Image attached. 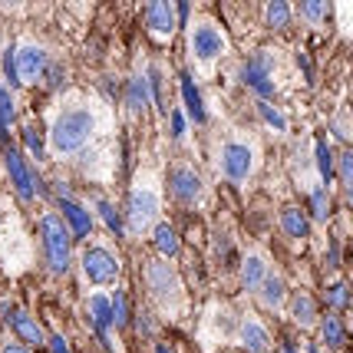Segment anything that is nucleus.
<instances>
[{"label": "nucleus", "mask_w": 353, "mask_h": 353, "mask_svg": "<svg viewBox=\"0 0 353 353\" xmlns=\"http://www.w3.org/2000/svg\"><path fill=\"white\" fill-rule=\"evenodd\" d=\"M92 136H96V112L92 109H63L50 125V149L57 159H70V155L83 152Z\"/></svg>", "instance_id": "nucleus-1"}, {"label": "nucleus", "mask_w": 353, "mask_h": 353, "mask_svg": "<svg viewBox=\"0 0 353 353\" xmlns=\"http://www.w3.org/2000/svg\"><path fill=\"white\" fill-rule=\"evenodd\" d=\"M17 116V106H14V96H10V90L0 83V125H10Z\"/></svg>", "instance_id": "nucleus-29"}, {"label": "nucleus", "mask_w": 353, "mask_h": 353, "mask_svg": "<svg viewBox=\"0 0 353 353\" xmlns=\"http://www.w3.org/2000/svg\"><path fill=\"white\" fill-rule=\"evenodd\" d=\"M3 162H7V172H10V182H14V188H17V195H20V201H33V199H37L33 172L27 169V162L20 159V152H17V149H7Z\"/></svg>", "instance_id": "nucleus-11"}, {"label": "nucleus", "mask_w": 353, "mask_h": 353, "mask_svg": "<svg viewBox=\"0 0 353 353\" xmlns=\"http://www.w3.org/2000/svg\"><path fill=\"white\" fill-rule=\"evenodd\" d=\"M182 99H185V106H188V119L205 123V103H201L199 86L192 83V77H188V73H182Z\"/></svg>", "instance_id": "nucleus-21"}, {"label": "nucleus", "mask_w": 353, "mask_h": 353, "mask_svg": "<svg viewBox=\"0 0 353 353\" xmlns=\"http://www.w3.org/2000/svg\"><path fill=\"white\" fill-rule=\"evenodd\" d=\"M327 301L334 304V307H347V301H350V291H347V284H334L330 288V294H327Z\"/></svg>", "instance_id": "nucleus-35"}, {"label": "nucleus", "mask_w": 353, "mask_h": 353, "mask_svg": "<svg viewBox=\"0 0 353 353\" xmlns=\"http://www.w3.org/2000/svg\"><path fill=\"white\" fill-rule=\"evenodd\" d=\"M125 317H129L125 294H116V297H112V327H125Z\"/></svg>", "instance_id": "nucleus-34"}, {"label": "nucleus", "mask_w": 353, "mask_h": 353, "mask_svg": "<svg viewBox=\"0 0 353 353\" xmlns=\"http://www.w3.org/2000/svg\"><path fill=\"white\" fill-rule=\"evenodd\" d=\"M340 179H343L347 188H353V149L340 152Z\"/></svg>", "instance_id": "nucleus-32"}, {"label": "nucleus", "mask_w": 353, "mask_h": 353, "mask_svg": "<svg viewBox=\"0 0 353 353\" xmlns=\"http://www.w3.org/2000/svg\"><path fill=\"white\" fill-rule=\"evenodd\" d=\"M145 284H149L155 304L162 310L179 314L185 307V291H182V281H179V271L165 258H155V261L145 264Z\"/></svg>", "instance_id": "nucleus-2"}, {"label": "nucleus", "mask_w": 353, "mask_h": 353, "mask_svg": "<svg viewBox=\"0 0 353 353\" xmlns=\"http://www.w3.org/2000/svg\"><path fill=\"white\" fill-rule=\"evenodd\" d=\"M327 212H330L327 192H323V188H317V192H314V218H317V221H323V218H327Z\"/></svg>", "instance_id": "nucleus-36"}, {"label": "nucleus", "mask_w": 353, "mask_h": 353, "mask_svg": "<svg viewBox=\"0 0 353 353\" xmlns=\"http://www.w3.org/2000/svg\"><path fill=\"white\" fill-rule=\"evenodd\" d=\"M86 307H90V317H92V323H96V330L106 337L109 330H112V297H106L103 291H96L86 301Z\"/></svg>", "instance_id": "nucleus-18"}, {"label": "nucleus", "mask_w": 353, "mask_h": 353, "mask_svg": "<svg viewBox=\"0 0 353 353\" xmlns=\"http://www.w3.org/2000/svg\"><path fill=\"white\" fill-rule=\"evenodd\" d=\"M264 17H268V23H271V27H274V30H284V27H288V23H291V17H294V7L291 3H268V7H264Z\"/></svg>", "instance_id": "nucleus-24"}, {"label": "nucleus", "mask_w": 353, "mask_h": 353, "mask_svg": "<svg viewBox=\"0 0 353 353\" xmlns=\"http://www.w3.org/2000/svg\"><path fill=\"white\" fill-rule=\"evenodd\" d=\"M145 23H149V30H152L159 40H169L172 33H175V23H179L175 3H149V7H145Z\"/></svg>", "instance_id": "nucleus-12"}, {"label": "nucleus", "mask_w": 353, "mask_h": 353, "mask_svg": "<svg viewBox=\"0 0 353 353\" xmlns=\"http://www.w3.org/2000/svg\"><path fill=\"white\" fill-rule=\"evenodd\" d=\"M258 301H261L268 310H281V307H284V301H288V284H284V277H281V274H268V277H264V284L258 288Z\"/></svg>", "instance_id": "nucleus-17"}, {"label": "nucleus", "mask_w": 353, "mask_h": 353, "mask_svg": "<svg viewBox=\"0 0 353 353\" xmlns=\"http://www.w3.org/2000/svg\"><path fill=\"white\" fill-rule=\"evenodd\" d=\"M169 125H172V136L185 139V136H188V112H185L182 106H175L169 112Z\"/></svg>", "instance_id": "nucleus-31"}, {"label": "nucleus", "mask_w": 353, "mask_h": 353, "mask_svg": "<svg viewBox=\"0 0 353 353\" xmlns=\"http://www.w3.org/2000/svg\"><path fill=\"white\" fill-rule=\"evenodd\" d=\"M225 50H228V43H225V33L218 30L212 20L199 17V20L192 23V30H188V53H192V60L212 63V60H218Z\"/></svg>", "instance_id": "nucleus-6"}, {"label": "nucleus", "mask_w": 353, "mask_h": 353, "mask_svg": "<svg viewBox=\"0 0 353 353\" xmlns=\"http://www.w3.org/2000/svg\"><path fill=\"white\" fill-rule=\"evenodd\" d=\"M307 353H317V347H307Z\"/></svg>", "instance_id": "nucleus-43"}, {"label": "nucleus", "mask_w": 353, "mask_h": 353, "mask_svg": "<svg viewBox=\"0 0 353 353\" xmlns=\"http://www.w3.org/2000/svg\"><path fill=\"white\" fill-rule=\"evenodd\" d=\"M145 99H149V90H145V83H142L139 77L129 79V90H125V106L132 109V112H142Z\"/></svg>", "instance_id": "nucleus-25"}, {"label": "nucleus", "mask_w": 353, "mask_h": 353, "mask_svg": "<svg viewBox=\"0 0 353 353\" xmlns=\"http://www.w3.org/2000/svg\"><path fill=\"white\" fill-rule=\"evenodd\" d=\"M297 10H301V17H304L307 23H321L323 17H327V10H330V7H327L323 0H314V3L307 0V3H301Z\"/></svg>", "instance_id": "nucleus-30"}, {"label": "nucleus", "mask_w": 353, "mask_h": 353, "mask_svg": "<svg viewBox=\"0 0 353 353\" xmlns=\"http://www.w3.org/2000/svg\"><path fill=\"white\" fill-rule=\"evenodd\" d=\"M258 116H261L264 123L271 125V129H277V132H288V119L277 112L271 103H264V99H258Z\"/></svg>", "instance_id": "nucleus-26"}, {"label": "nucleus", "mask_w": 353, "mask_h": 353, "mask_svg": "<svg viewBox=\"0 0 353 353\" xmlns=\"http://www.w3.org/2000/svg\"><path fill=\"white\" fill-rule=\"evenodd\" d=\"M347 201H350V205H353V188H347Z\"/></svg>", "instance_id": "nucleus-42"}, {"label": "nucleus", "mask_w": 353, "mask_h": 353, "mask_svg": "<svg viewBox=\"0 0 353 353\" xmlns=\"http://www.w3.org/2000/svg\"><path fill=\"white\" fill-rule=\"evenodd\" d=\"M291 317L297 321V327H314L317 323V304L310 294H297L291 301Z\"/></svg>", "instance_id": "nucleus-22"}, {"label": "nucleus", "mask_w": 353, "mask_h": 353, "mask_svg": "<svg viewBox=\"0 0 353 353\" xmlns=\"http://www.w3.org/2000/svg\"><path fill=\"white\" fill-rule=\"evenodd\" d=\"M40 234H43V254H46V268L53 274H66L70 261H73V234L66 228V221L60 215H50L46 212L40 218Z\"/></svg>", "instance_id": "nucleus-3"}, {"label": "nucleus", "mask_w": 353, "mask_h": 353, "mask_svg": "<svg viewBox=\"0 0 353 353\" xmlns=\"http://www.w3.org/2000/svg\"><path fill=\"white\" fill-rule=\"evenodd\" d=\"M3 353H30V350H27V347H20V343H7Z\"/></svg>", "instance_id": "nucleus-39"}, {"label": "nucleus", "mask_w": 353, "mask_h": 353, "mask_svg": "<svg viewBox=\"0 0 353 353\" xmlns=\"http://www.w3.org/2000/svg\"><path fill=\"white\" fill-rule=\"evenodd\" d=\"M152 241H155L159 254H162L165 261L179 254V234H175V231H172V225H165V221H159V225L152 228Z\"/></svg>", "instance_id": "nucleus-20"}, {"label": "nucleus", "mask_w": 353, "mask_h": 353, "mask_svg": "<svg viewBox=\"0 0 353 353\" xmlns=\"http://www.w3.org/2000/svg\"><path fill=\"white\" fill-rule=\"evenodd\" d=\"M271 274L268 271V261H264V254H258V251H251V254H245V261H241V284H245L248 291L258 294V288L264 284V277Z\"/></svg>", "instance_id": "nucleus-16"}, {"label": "nucleus", "mask_w": 353, "mask_h": 353, "mask_svg": "<svg viewBox=\"0 0 353 353\" xmlns=\"http://www.w3.org/2000/svg\"><path fill=\"white\" fill-rule=\"evenodd\" d=\"M169 192L175 201H182V205H199L205 199V182H201V175L192 165H172L169 172Z\"/></svg>", "instance_id": "nucleus-8"}, {"label": "nucleus", "mask_w": 353, "mask_h": 353, "mask_svg": "<svg viewBox=\"0 0 353 353\" xmlns=\"http://www.w3.org/2000/svg\"><path fill=\"white\" fill-rule=\"evenodd\" d=\"M152 353H172V350H169V347H165V343H159V347H155Z\"/></svg>", "instance_id": "nucleus-40"}, {"label": "nucleus", "mask_w": 353, "mask_h": 353, "mask_svg": "<svg viewBox=\"0 0 353 353\" xmlns=\"http://www.w3.org/2000/svg\"><path fill=\"white\" fill-rule=\"evenodd\" d=\"M50 347H53V353H70V347H66V340H63L60 334H53V340H50Z\"/></svg>", "instance_id": "nucleus-38"}, {"label": "nucleus", "mask_w": 353, "mask_h": 353, "mask_svg": "<svg viewBox=\"0 0 353 353\" xmlns=\"http://www.w3.org/2000/svg\"><path fill=\"white\" fill-rule=\"evenodd\" d=\"M14 63H17V79L20 83H37L40 73L46 70V50L37 43H23L14 50Z\"/></svg>", "instance_id": "nucleus-10"}, {"label": "nucleus", "mask_w": 353, "mask_h": 353, "mask_svg": "<svg viewBox=\"0 0 353 353\" xmlns=\"http://www.w3.org/2000/svg\"><path fill=\"white\" fill-rule=\"evenodd\" d=\"M60 212H63V221H66V228L73 238H86L92 231V218L79 208L77 201H70L66 195H60Z\"/></svg>", "instance_id": "nucleus-14"}, {"label": "nucleus", "mask_w": 353, "mask_h": 353, "mask_svg": "<svg viewBox=\"0 0 353 353\" xmlns=\"http://www.w3.org/2000/svg\"><path fill=\"white\" fill-rule=\"evenodd\" d=\"M7 323L14 327V334L20 340H27V343H43V330H40V323L33 321L27 310H20V307L7 310Z\"/></svg>", "instance_id": "nucleus-15"}, {"label": "nucleus", "mask_w": 353, "mask_h": 353, "mask_svg": "<svg viewBox=\"0 0 353 353\" xmlns=\"http://www.w3.org/2000/svg\"><path fill=\"white\" fill-rule=\"evenodd\" d=\"M281 353H294V347L291 343H281Z\"/></svg>", "instance_id": "nucleus-41"}, {"label": "nucleus", "mask_w": 353, "mask_h": 353, "mask_svg": "<svg viewBox=\"0 0 353 353\" xmlns=\"http://www.w3.org/2000/svg\"><path fill=\"white\" fill-rule=\"evenodd\" d=\"M23 139H27V149H30L37 159H43V145H40V136H37V129H23Z\"/></svg>", "instance_id": "nucleus-37"}, {"label": "nucleus", "mask_w": 353, "mask_h": 353, "mask_svg": "<svg viewBox=\"0 0 353 353\" xmlns=\"http://www.w3.org/2000/svg\"><path fill=\"white\" fill-rule=\"evenodd\" d=\"M254 145H248L241 139H228L221 149H218V169L228 179L231 185H245L248 175L254 172Z\"/></svg>", "instance_id": "nucleus-4"}, {"label": "nucleus", "mask_w": 353, "mask_h": 353, "mask_svg": "<svg viewBox=\"0 0 353 353\" xmlns=\"http://www.w3.org/2000/svg\"><path fill=\"white\" fill-rule=\"evenodd\" d=\"M152 221H159V192L152 182H139L129 195V231L142 234L152 228Z\"/></svg>", "instance_id": "nucleus-7"}, {"label": "nucleus", "mask_w": 353, "mask_h": 353, "mask_svg": "<svg viewBox=\"0 0 353 353\" xmlns=\"http://www.w3.org/2000/svg\"><path fill=\"white\" fill-rule=\"evenodd\" d=\"M238 334H241V343H245L251 353H268L271 350V334H268V327H264L254 314H248L245 321H241Z\"/></svg>", "instance_id": "nucleus-13"}, {"label": "nucleus", "mask_w": 353, "mask_h": 353, "mask_svg": "<svg viewBox=\"0 0 353 353\" xmlns=\"http://www.w3.org/2000/svg\"><path fill=\"white\" fill-rule=\"evenodd\" d=\"M79 268H83V277L90 281L96 291H103V288H109V284H116V277H119V261H116V254H112L106 245L83 248Z\"/></svg>", "instance_id": "nucleus-5"}, {"label": "nucleus", "mask_w": 353, "mask_h": 353, "mask_svg": "<svg viewBox=\"0 0 353 353\" xmlns=\"http://www.w3.org/2000/svg\"><path fill=\"white\" fill-rule=\"evenodd\" d=\"M317 169H321L323 179H330V172H334V162H330V149H327V142H317Z\"/></svg>", "instance_id": "nucleus-33"}, {"label": "nucleus", "mask_w": 353, "mask_h": 353, "mask_svg": "<svg viewBox=\"0 0 353 353\" xmlns=\"http://www.w3.org/2000/svg\"><path fill=\"white\" fill-rule=\"evenodd\" d=\"M281 228H284V234L288 238H307L310 234V218L304 208H297V205H291V208H284L281 212Z\"/></svg>", "instance_id": "nucleus-19"}, {"label": "nucleus", "mask_w": 353, "mask_h": 353, "mask_svg": "<svg viewBox=\"0 0 353 353\" xmlns=\"http://www.w3.org/2000/svg\"><path fill=\"white\" fill-rule=\"evenodd\" d=\"M149 99H152V106L159 112H165L162 106V73H159V66H149Z\"/></svg>", "instance_id": "nucleus-28"}, {"label": "nucleus", "mask_w": 353, "mask_h": 353, "mask_svg": "<svg viewBox=\"0 0 353 353\" xmlns=\"http://www.w3.org/2000/svg\"><path fill=\"white\" fill-rule=\"evenodd\" d=\"M274 57L268 53V50H261V53H254L251 60H248V66H245V83L251 86V90L261 96L264 103L274 96V79H271V70H274Z\"/></svg>", "instance_id": "nucleus-9"}, {"label": "nucleus", "mask_w": 353, "mask_h": 353, "mask_svg": "<svg viewBox=\"0 0 353 353\" xmlns=\"http://www.w3.org/2000/svg\"><path fill=\"white\" fill-rule=\"evenodd\" d=\"M321 330H323V340H327V347L340 350V347L347 343V327H343V321H340L337 314H334V317H323Z\"/></svg>", "instance_id": "nucleus-23"}, {"label": "nucleus", "mask_w": 353, "mask_h": 353, "mask_svg": "<svg viewBox=\"0 0 353 353\" xmlns=\"http://www.w3.org/2000/svg\"><path fill=\"white\" fill-rule=\"evenodd\" d=\"M96 212H99V218H103V225H106L112 234H123V221H119V215H116V208L109 205L106 199L96 201Z\"/></svg>", "instance_id": "nucleus-27"}]
</instances>
